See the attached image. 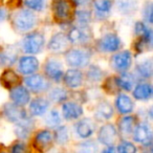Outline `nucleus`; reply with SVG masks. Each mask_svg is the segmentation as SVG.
<instances>
[{
	"label": "nucleus",
	"mask_w": 153,
	"mask_h": 153,
	"mask_svg": "<svg viewBox=\"0 0 153 153\" xmlns=\"http://www.w3.org/2000/svg\"><path fill=\"white\" fill-rule=\"evenodd\" d=\"M37 24V17L30 10H20L14 15L13 25L20 33H27L32 30Z\"/></svg>",
	"instance_id": "f257e3e1"
},
{
	"label": "nucleus",
	"mask_w": 153,
	"mask_h": 153,
	"mask_svg": "<svg viewBox=\"0 0 153 153\" xmlns=\"http://www.w3.org/2000/svg\"><path fill=\"white\" fill-rule=\"evenodd\" d=\"M91 53L85 48H71L65 53L66 63L74 68L85 67L89 64Z\"/></svg>",
	"instance_id": "f03ea898"
},
{
	"label": "nucleus",
	"mask_w": 153,
	"mask_h": 153,
	"mask_svg": "<svg viewBox=\"0 0 153 153\" xmlns=\"http://www.w3.org/2000/svg\"><path fill=\"white\" fill-rule=\"evenodd\" d=\"M44 46V35L40 32H33L26 35L22 41V49L24 53L35 55L41 53Z\"/></svg>",
	"instance_id": "7ed1b4c3"
},
{
	"label": "nucleus",
	"mask_w": 153,
	"mask_h": 153,
	"mask_svg": "<svg viewBox=\"0 0 153 153\" xmlns=\"http://www.w3.org/2000/svg\"><path fill=\"white\" fill-rule=\"evenodd\" d=\"M134 142L144 147H153V129L146 122H140L135 126L133 131Z\"/></svg>",
	"instance_id": "20e7f679"
},
{
	"label": "nucleus",
	"mask_w": 153,
	"mask_h": 153,
	"mask_svg": "<svg viewBox=\"0 0 153 153\" xmlns=\"http://www.w3.org/2000/svg\"><path fill=\"white\" fill-rule=\"evenodd\" d=\"M53 13L56 20L67 22L72 17V3L69 0H53Z\"/></svg>",
	"instance_id": "39448f33"
},
{
	"label": "nucleus",
	"mask_w": 153,
	"mask_h": 153,
	"mask_svg": "<svg viewBox=\"0 0 153 153\" xmlns=\"http://www.w3.org/2000/svg\"><path fill=\"white\" fill-rule=\"evenodd\" d=\"M24 83H25L26 87L28 88V90L36 92V94L44 92L51 87L49 82L43 76L38 74H28V76H26L25 79H24Z\"/></svg>",
	"instance_id": "423d86ee"
},
{
	"label": "nucleus",
	"mask_w": 153,
	"mask_h": 153,
	"mask_svg": "<svg viewBox=\"0 0 153 153\" xmlns=\"http://www.w3.org/2000/svg\"><path fill=\"white\" fill-rule=\"evenodd\" d=\"M97 46L100 51L103 53H115L122 46L121 39L115 34H107L100 38L97 43Z\"/></svg>",
	"instance_id": "0eeeda50"
},
{
	"label": "nucleus",
	"mask_w": 153,
	"mask_h": 153,
	"mask_svg": "<svg viewBox=\"0 0 153 153\" xmlns=\"http://www.w3.org/2000/svg\"><path fill=\"white\" fill-rule=\"evenodd\" d=\"M2 112L4 117L11 123H19L20 121L24 120L25 117H27V113L26 111L22 108L21 106L14 104V103H7L3 106Z\"/></svg>",
	"instance_id": "6e6552de"
},
{
	"label": "nucleus",
	"mask_w": 153,
	"mask_h": 153,
	"mask_svg": "<svg viewBox=\"0 0 153 153\" xmlns=\"http://www.w3.org/2000/svg\"><path fill=\"white\" fill-rule=\"evenodd\" d=\"M45 76L53 82H60L63 79V66L57 59H48L44 64Z\"/></svg>",
	"instance_id": "1a4fd4ad"
},
{
	"label": "nucleus",
	"mask_w": 153,
	"mask_h": 153,
	"mask_svg": "<svg viewBox=\"0 0 153 153\" xmlns=\"http://www.w3.org/2000/svg\"><path fill=\"white\" fill-rule=\"evenodd\" d=\"M132 63V57L130 51H124L121 53H117L111 58V66L115 71L125 72L130 68Z\"/></svg>",
	"instance_id": "9d476101"
},
{
	"label": "nucleus",
	"mask_w": 153,
	"mask_h": 153,
	"mask_svg": "<svg viewBox=\"0 0 153 153\" xmlns=\"http://www.w3.org/2000/svg\"><path fill=\"white\" fill-rule=\"evenodd\" d=\"M117 137V130L112 124H106L99 130V142L104 146H113Z\"/></svg>",
	"instance_id": "9b49d317"
},
{
	"label": "nucleus",
	"mask_w": 153,
	"mask_h": 153,
	"mask_svg": "<svg viewBox=\"0 0 153 153\" xmlns=\"http://www.w3.org/2000/svg\"><path fill=\"white\" fill-rule=\"evenodd\" d=\"M10 98H11L12 102H13L14 104L23 107L24 105L27 104L30 100V90H28L27 87L17 85V86H15V87L11 88Z\"/></svg>",
	"instance_id": "f8f14e48"
},
{
	"label": "nucleus",
	"mask_w": 153,
	"mask_h": 153,
	"mask_svg": "<svg viewBox=\"0 0 153 153\" xmlns=\"http://www.w3.org/2000/svg\"><path fill=\"white\" fill-rule=\"evenodd\" d=\"M67 37L72 44H83L90 39V33L87 32V25H81L79 27L74 26L69 30Z\"/></svg>",
	"instance_id": "ddd939ff"
},
{
	"label": "nucleus",
	"mask_w": 153,
	"mask_h": 153,
	"mask_svg": "<svg viewBox=\"0 0 153 153\" xmlns=\"http://www.w3.org/2000/svg\"><path fill=\"white\" fill-rule=\"evenodd\" d=\"M134 33L143 41L144 45L153 49V28L149 27L144 22H136L134 26Z\"/></svg>",
	"instance_id": "4468645a"
},
{
	"label": "nucleus",
	"mask_w": 153,
	"mask_h": 153,
	"mask_svg": "<svg viewBox=\"0 0 153 153\" xmlns=\"http://www.w3.org/2000/svg\"><path fill=\"white\" fill-rule=\"evenodd\" d=\"M39 68V61L37 58L33 56H23L18 61V70L22 74H35Z\"/></svg>",
	"instance_id": "2eb2a0df"
},
{
	"label": "nucleus",
	"mask_w": 153,
	"mask_h": 153,
	"mask_svg": "<svg viewBox=\"0 0 153 153\" xmlns=\"http://www.w3.org/2000/svg\"><path fill=\"white\" fill-rule=\"evenodd\" d=\"M74 131H76V135L79 137L88 138L96 131V124L92 120L88 119V117L80 120L74 125Z\"/></svg>",
	"instance_id": "dca6fc26"
},
{
	"label": "nucleus",
	"mask_w": 153,
	"mask_h": 153,
	"mask_svg": "<svg viewBox=\"0 0 153 153\" xmlns=\"http://www.w3.org/2000/svg\"><path fill=\"white\" fill-rule=\"evenodd\" d=\"M63 79L66 86H68L71 89H76V88H79L83 84L84 76L83 72L80 69L72 68V69H68L64 74Z\"/></svg>",
	"instance_id": "f3484780"
},
{
	"label": "nucleus",
	"mask_w": 153,
	"mask_h": 153,
	"mask_svg": "<svg viewBox=\"0 0 153 153\" xmlns=\"http://www.w3.org/2000/svg\"><path fill=\"white\" fill-rule=\"evenodd\" d=\"M68 43H69L68 37L64 35L63 33H58V34L53 35L49 40L48 49L56 53H63L68 47Z\"/></svg>",
	"instance_id": "a211bd4d"
},
{
	"label": "nucleus",
	"mask_w": 153,
	"mask_h": 153,
	"mask_svg": "<svg viewBox=\"0 0 153 153\" xmlns=\"http://www.w3.org/2000/svg\"><path fill=\"white\" fill-rule=\"evenodd\" d=\"M62 114H63L64 119L67 121L78 120L83 114V108L79 103L66 102L62 106Z\"/></svg>",
	"instance_id": "6ab92c4d"
},
{
	"label": "nucleus",
	"mask_w": 153,
	"mask_h": 153,
	"mask_svg": "<svg viewBox=\"0 0 153 153\" xmlns=\"http://www.w3.org/2000/svg\"><path fill=\"white\" fill-rule=\"evenodd\" d=\"M135 126V117L126 114V117H122L117 123L119 134L122 137H128L133 133Z\"/></svg>",
	"instance_id": "aec40b11"
},
{
	"label": "nucleus",
	"mask_w": 153,
	"mask_h": 153,
	"mask_svg": "<svg viewBox=\"0 0 153 153\" xmlns=\"http://www.w3.org/2000/svg\"><path fill=\"white\" fill-rule=\"evenodd\" d=\"M53 140V134L49 130H40L37 132L34 138V147L38 150H45L47 147L51 146Z\"/></svg>",
	"instance_id": "412c9836"
},
{
	"label": "nucleus",
	"mask_w": 153,
	"mask_h": 153,
	"mask_svg": "<svg viewBox=\"0 0 153 153\" xmlns=\"http://www.w3.org/2000/svg\"><path fill=\"white\" fill-rule=\"evenodd\" d=\"M33 128H34V121L30 117H27L16 124L15 133L21 140H27L32 133Z\"/></svg>",
	"instance_id": "4be33fe9"
},
{
	"label": "nucleus",
	"mask_w": 153,
	"mask_h": 153,
	"mask_svg": "<svg viewBox=\"0 0 153 153\" xmlns=\"http://www.w3.org/2000/svg\"><path fill=\"white\" fill-rule=\"evenodd\" d=\"M115 107L121 114H129L133 111L134 104L130 97H128L127 94H120L115 99Z\"/></svg>",
	"instance_id": "5701e85b"
},
{
	"label": "nucleus",
	"mask_w": 153,
	"mask_h": 153,
	"mask_svg": "<svg viewBox=\"0 0 153 153\" xmlns=\"http://www.w3.org/2000/svg\"><path fill=\"white\" fill-rule=\"evenodd\" d=\"M49 108V101L45 98H36L30 102V111L35 117H41L45 114L47 109Z\"/></svg>",
	"instance_id": "b1692460"
},
{
	"label": "nucleus",
	"mask_w": 153,
	"mask_h": 153,
	"mask_svg": "<svg viewBox=\"0 0 153 153\" xmlns=\"http://www.w3.org/2000/svg\"><path fill=\"white\" fill-rule=\"evenodd\" d=\"M135 74L140 79H150L153 76V60L146 59L135 66Z\"/></svg>",
	"instance_id": "393cba45"
},
{
	"label": "nucleus",
	"mask_w": 153,
	"mask_h": 153,
	"mask_svg": "<svg viewBox=\"0 0 153 153\" xmlns=\"http://www.w3.org/2000/svg\"><path fill=\"white\" fill-rule=\"evenodd\" d=\"M0 83L3 87L11 89L19 84V76L14 70L5 69L0 76Z\"/></svg>",
	"instance_id": "a878e982"
},
{
	"label": "nucleus",
	"mask_w": 153,
	"mask_h": 153,
	"mask_svg": "<svg viewBox=\"0 0 153 153\" xmlns=\"http://www.w3.org/2000/svg\"><path fill=\"white\" fill-rule=\"evenodd\" d=\"M115 82H117V85L120 89L130 91V90H132L134 83H135V76L127 71L122 72L121 76L115 78Z\"/></svg>",
	"instance_id": "bb28decb"
},
{
	"label": "nucleus",
	"mask_w": 153,
	"mask_h": 153,
	"mask_svg": "<svg viewBox=\"0 0 153 153\" xmlns=\"http://www.w3.org/2000/svg\"><path fill=\"white\" fill-rule=\"evenodd\" d=\"M137 0H115L117 12L123 15H131L137 10Z\"/></svg>",
	"instance_id": "cd10ccee"
},
{
	"label": "nucleus",
	"mask_w": 153,
	"mask_h": 153,
	"mask_svg": "<svg viewBox=\"0 0 153 153\" xmlns=\"http://www.w3.org/2000/svg\"><path fill=\"white\" fill-rule=\"evenodd\" d=\"M152 96V87L148 83H140L133 89L134 99L138 101H147Z\"/></svg>",
	"instance_id": "c85d7f7f"
},
{
	"label": "nucleus",
	"mask_w": 153,
	"mask_h": 153,
	"mask_svg": "<svg viewBox=\"0 0 153 153\" xmlns=\"http://www.w3.org/2000/svg\"><path fill=\"white\" fill-rule=\"evenodd\" d=\"M98 18L107 17L112 7V0H92Z\"/></svg>",
	"instance_id": "c756f323"
},
{
	"label": "nucleus",
	"mask_w": 153,
	"mask_h": 153,
	"mask_svg": "<svg viewBox=\"0 0 153 153\" xmlns=\"http://www.w3.org/2000/svg\"><path fill=\"white\" fill-rule=\"evenodd\" d=\"M113 115V108L108 102H101L96 109V117L100 121H107Z\"/></svg>",
	"instance_id": "7c9ffc66"
},
{
	"label": "nucleus",
	"mask_w": 153,
	"mask_h": 153,
	"mask_svg": "<svg viewBox=\"0 0 153 153\" xmlns=\"http://www.w3.org/2000/svg\"><path fill=\"white\" fill-rule=\"evenodd\" d=\"M67 98H68V92L64 88H60V87L53 88L48 94L49 102L56 103V104L65 102L67 100Z\"/></svg>",
	"instance_id": "2f4dec72"
},
{
	"label": "nucleus",
	"mask_w": 153,
	"mask_h": 153,
	"mask_svg": "<svg viewBox=\"0 0 153 153\" xmlns=\"http://www.w3.org/2000/svg\"><path fill=\"white\" fill-rule=\"evenodd\" d=\"M53 138L58 145L64 146L67 144V142L69 140V131H68L67 127L60 125L58 126L55 130V133H53Z\"/></svg>",
	"instance_id": "473e14b6"
},
{
	"label": "nucleus",
	"mask_w": 153,
	"mask_h": 153,
	"mask_svg": "<svg viewBox=\"0 0 153 153\" xmlns=\"http://www.w3.org/2000/svg\"><path fill=\"white\" fill-rule=\"evenodd\" d=\"M103 76H104V71L97 65L90 66L86 74V78L91 83H98V82L102 81Z\"/></svg>",
	"instance_id": "72a5a7b5"
},
{
	"label": "nucleus",
	"mask_w": 153,
	"mask_h": 153,
	"mask_svg": "<svg viewBox=\"0 0 153 153\" xmlns=\"http://www.w3.org/2000/svg\"><path fill=\"white\" fill-rule=\"evenodd\" d=\"M44 122L48 127H58L61 123V115L57 110L53 109L45 115Z\"/></svg>",
	"instance_id": "f704fd0d"
},
{
	"label": "nucleus",
	"mask_w": 153,
	"mask_h": 153,
	"mask_svg": "<svg viewBox=\"0 0 153 153\" xmlns=\"http://www.w3.org/2000/svg\"><path fill=\"white\" fill-rule=\"evenodd\" d=\"M47 0H24L26 7L35 12H42L46 7Z\"/></svg>",
	"instance_id": "c9c22d12"
},
{
	"label": "nucleus",
	"mask_w": 153,
	"mask_h": 153,
	"mask_svg": "<svg viewBox=\"0 0 153 153\" xmlns=\"http://www.w3.org/2000/svg\"><path fill=\"white\" fill-rule=\"evenodd\" d=\"M79 149L81 152H86V153H94L97 152L99 150L98 144H97L94 140H86V142H83L80 144Z\"/></svg>",
	"instance_id": "e433bc0d"
},
{
	"label": "nucleus",
	"mask_w": 153,
	"mask_h": 153,
	"mask_svg": "<svg viewBox=\"0 0 153 153\" xmlns=\"http://www.w3.org/2000/svg\"><path fill=\"white\" fill-rule=\"evenodd\" d=\"M76 19L80 25H87L91 20V14L87 10H80L76 13Z\"/></svg>",
	"instance_id": "4c0bfd02"
},
{
	"label": "nucleus",
	"mask_w": 153,
	"mask_h": 153,
	"mask_svg": "<svg viewBox=\"0 0 153 153\" xmlns=\"http://www.w3.org/2000/svg\"><path fill=\"white\" fill-rule=\"evenodd\" d=\"M117 150L122 153H134L136 152V147L132 143L127 142V140H123V142H121L119 144Z\"/></svg>",
	"instance_id": "58836bf2"
},
{
	"label": "nucleus",
	"mask_w": 153,
	"mask_h": 153,
	"mask_svg": "<svg viewBox=\"0 0 153 153\" xmlns=\"http://www.w3.org/2000/svg\"><path fill=\"white\" fill-rule=\"evenodd\" d=\"M145 16H146V19L148 20V22L153 24V3H150V4H148L146 7V9H145Z\"/></svg>",
	"instance_id": "ea45409f"
},
{
	"label": "nucleus",
	"mask_w": 153,
	"mask_h": 153,
	"mask_svg": "<svg viewBox=\"0 0 153 153\" xmlns=\"http://www.w3.org/2000/svg\"><path fill=\"white\" fill-rule=\"evenodd\" d=\"M26 150V147L25 145L23 144V143H16L15 145H13V147H12L11 151L14 153H17V152H24V151Z\"/></svg>",
	"instance_id": "a19ab883"
},
{
	"label": "nucleus",
	"mask_w": 153,
	"mask_h": 153,
	"mask_svg": "<svg viewBox=\"0 0 153 153\" xmlns=\"http://www.w3.org/2000/svg\"><path fill=\"white\" fill-rule=\"evenodd\" d=\"M72 1L76 7H87L90 2H92V0H72Z\"/></svg>",
	"instance_id": "79ce46f5"
},
{
	"label": "nucleus",
	"mask_w": 153,
	"mask_h": 153,
	"mask_svg": "<svg viewBox=\"0 0 153 153\" xmlns=\"http://www.w3.org/2000/svg\"><path fill=\"white\" fill-rule=\"evenodd\" d=\"M7 17V11L4 7H0V23L2 21H4Z\"/></svg>",
	"instance_id": "37998d69"
},
{
	"label": "nucleus",
	"mask_w": 153,
	"mask_h": 153,
	"mask_svg": "<svg viewBox=\"0 0 153 153\" xmlns=\"http://www.w3.org/2000/svg\"><path fill=\"white\" fill-rule=\"evenodd\" d=\"M7 65V60H5L4 53H0V67Z\"/></svg>",
	"instance_id": "c03bdc74"
},
{
	"label": "nucleus",
	"mask_w": 153,
	"mask_h": 153,
	"mask_svg": "<svg viewBox=\"0 0 153 153\" xmlns=\"http://www.w3.org/2000/svg\"><path fill=\"white\" fill-rule=\"evenodd\" d=\"M148 115H149V117H150V119L153 121V106H151L150 108H149V110H148Z\"/></svg>",
	"instance_id": "a18cd8bd"
},
{
	"label": "nucleus",
	"mask_w": 153,
	"mask_h": 153,
	"mask_svg": "<svg viewBox=\"0 0 153 153\" xmlns=\"http://www.w3.org/2000/svg\"><path fill=\"white\" fill-rule=\"evenodd\" d=\"M152 94H153V91H152Z\"/></svg>",
	"instance_id": "49530a36"
},
{
	"label": "nucleus",
	"mask_w": 153,
	"mask_h": 153,
	"mask_svg": "<svg viewBox=\"0 0 153 153\" xmlns=\"http://www.w3.org/2000/svg\"><path fill=\"white\" fill-rule=\"evenodd\" d=\"M0 1H1V0H0Z\"/></svg>",
	"instance_id": "de8ad7c7"
}]
</instances>
